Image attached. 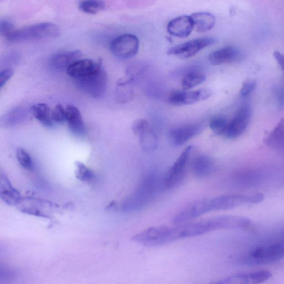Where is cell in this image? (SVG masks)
<instances>
[{"label": "cell", "mask_w": 284, "mask_h": 284, "mask_svg": "<svg viewBox=\"0 0 284 284\" xmlns=\"http://www.w3.org/2000/svg\"><path fill=\"white\" fill-rule=\"evenodd\" d=\"M243 204L240 194H232L193 202L179 211L173 218L174 224L192 221L214 211L232 209Z\"/></svg>", "instance_id": "cell-1"}, {"label": "cell", "mask_w": 284, "mask_h": 284, "mask_svg": "<svg viewBox=\"0 0 284 284\" xmlns=\"http://www.w3.org/2000/svg\"><path fill=\"white\" fill-rule=\"evenodd\" d=\"M163 176L151 172L142 178L136 188L120 204L125 212H135L143 209L164 192Z\"/></svg>", "instance_id": "cell-2"}, {"label": "cell", "mask_w": 284, "mask_h": 284, "mask_svg": "<svg viewBox=\"0 0 284 284\" xmlns=\"http://www.w3.org/2000/svg\"><path fill=\"white\" fill-rule=\"evenodd\" d=\"M60 33L56 24L44 22L14 30L6 39L10 42H25L56 38Z\"/></svg>", "instance_id": "cell-3"}, {"label": "cell", "mask_w": 284, "mask_h": 284, "mask_svg": "<svg viewBox=\"0 0 284 284\" xmlns=\"http://www.w3.org/2000/svg\"><path fill=\"white\" fill-rule=\"evenodd\" d=\"M284 258V241L258 247L250 251L244 263L251 265H264Z\"/></svg>", "instance_id": "cell-4"}, {"label": "cell", "mask_w": 284, "mask_h": 284, "mask_svg": "<svg viewBox=\"0 0 284 284\" xmlns=\"http://www.w3.org/2000/svg\"><path fill=\"white\" fill-rule=\"evenodd\" d=\"M193 149L192 145L186 147L174 163L165 173L163 176L164 191L175 188L183 180Z\"/></svg>", "instance_id": "cell-5"}, {"label": "cell", "mask_w": 284, "mask_h": 284, "mask_svg": "<svg viewBox=\"0 0 284 284\" xmlns=\"http://www.w3.org/2000/svg\"><path fill=\"white\" fill-rule=\"evenodd\" d=\"M80 90L93 98L103 95L107 86V76L103 67L90 76L76 80Z\"/></svg>", "instance_id": "cell-6"}, {"label": "cell", "mask_w": 284, "mask_h": 284, "mask_svg": "<svg viewBox=\"0 0 284 284\" xmlns=\"http://www.w3.org/2000/svg\"><path fill=\"white\" fill-rule=\"evenodd\" d=\"M140 41L136 36L123 34L113 39L110 45L111 51L117 58L128 59L136 56L139 52Z\"/></svg>", "instance_id": "cell-7"}, {"label": "cell", "mask_w": 284, "mask_h": 284, "mask_svg": "<svg viewBox=\"0 0 284 284\" xmlns=\"http://www.w3.org/2000/svg\"><path fill=\"white\" fill-rule=\"evenodd\" d=\"M215 42L216 40L212 38L195 39L170 48L167 54L182 59H189Z\"/></svg>", "instance_id": "cell-8"}, {"label": "cell", "mask_w": 284, "mask_h": 284, "mask_svg": "<svg viewBox=\"0 0 284 284\" xmlns=\"http://www.w3.org/2000/svg\"><path fill=\"white\" fill-rule=\"evenodd\" d=\"M212 92L208 89H201L196 91H175L170 93L168 102L176 106L196 103L208 99Z\"/></svg>", "instance_id": "cell-9"}, {"label": "cell", "mask_w": 284, "mask_h": 284, "mask_svg": "<svg viewBox=\"0 0 284 284\" xmlns=\"http://www.w3.org/2000/svg\"><path fill=\"white\" fill-rule=\"evenodd\" d=\"M251 111L248 106L239 109L233 119L229 122L224 136L230 139H237L245 131L251 119Z\"/></svg>", "instance_id": "cell-10"}, {"label": "cell", "mask_w": 284, "mask_h": 284, "mask_svg": "<svg viewBox=\"0 0 284 284\" xmlns=\"http://www.w3.org/2000/svg\"><path fill=\"white\" fill-rule=\"evenodd\" d=\"M272 273L267 270H261L250 273H238L229 276L217 282V284H259L268 281Z\"/></svg>", "instance_id": "cell-11"}, {"label": "cell", "mask_w": 284, "mask_h": 284, "mask_svg": "<svg viewBox=\"0 0 284 284\" xmlns=\"http://www.w3.org/2000/svg\"><path fill=\"white\" fill-rule=\"evenodd\" d=\"M203 127V125L200 123L180 125L171 129L169 133L170 139L174 145H182L200 134Z\"/></svg>", "instance_id": "cell-12"}, {"label": "cell", "mask_w": 284, "mask_h": 284, "mask_svg": "<svg viewBox=\"0 0 284 284\" xmlns=\"http://www.w3.org/2000/svg\"><path fill=\"white\" fill-rule=\"evenodd\" d=\"M102 65L91 59H80L67 68V75L75 80L86 78L98 71Z\"/></svg>", "instance_id": "cell-13"}, {"label": "cell", "mask_w": 284, "mask_h": 284, "mask_svg": "<svg viewBox=\"0 0 284 284\" xmlns=\"http://www.w3.org/2000/svg\"><path fill=\"white\" fill-rule=\"evenodd\" d=\"M193 29L192 19L187 15L181 16L173 19L167 25L169 33L179 38L188 37Z\"/></svg>", "instance_id": "cell-14"}, {"label": "cell", "mask_w": 284, "mask_h": 284, "mask_svg": "<svg viewBox=\"0 0 284 284\" xmlns=\"http://www.w3.org/2000/svg\"><path fill=\"white\" fill-rule=\"evenodd\" d=\"M241 57V52L233 46H227L214 51L209 55V61L214 66L237 61Z\"/></svg>", "instance_id": "cell-15"}, {"label": "cell", "mask_w": 284, "mask_h": 284, "mask_svg": "<svg viewBox=\"0 0 284 284\" xmlns=\"http://www.w3.org/2000/svg\"><path fill=\"white\" fill-rule=\"evenodd\" d=\"M82 54L79 50L59 53L50 60V65L53 70L57 71L67 70L71 65L82 58Z\"/></svg>", "instance_id": "cell-16"}, {"label": "cell", "mask_w": 284, "mask_h": 284, "mask_svg": "<svg viewBox=\"0 0 284 284\" xmlns=\"http://www.w3.org/2000/svg\"><path fill=\"white\" fill-rule=\"evenodd\" d=\"M66 108V122L71 131L77 136H83L86 132L82 115L74 105H68Z\"/></svg>", "instance_id": "cell-17"}, {"label": "cell", "mask_w": 284, "mask_h": 284, "mask_svg": "<svg viewBox=\"0 0 284 284\" xmlns=\"http://www.w3.org/2000/svg\"><path fill=\"white\" fill-rule=\"evenodd\" d=\"M191 168L193 173L197 177L205 178L214 172V162L212 158L208 156H198L193 160Z\"/></svg>", "instance_id": "cell-18"}, {"label": "cell", "mask_w": 284, "mask_h": 284, "mask_svg": "<svg viewBox=\"0 0 284 284\" xmlns=\"http://www.w3.org/2000/svg\"><path fill=\"white\" fill-rule=\"evenodd\" d=\"M0 195L3 201L9 205L19 203L21 199L18 190L13 187L5 174L2 173L0 180Z\"/></svg>", "instance_id": "cell-19"}, {"label": "cell", "mask_w": 284, "mask_h": 284, "mask_svg": "<svg viewBox=\"0 0 284 284\" xmlns=\"http://www.w3.org/2000/svg\"><path fill=\"white\" fill-rule=\"evenodd\" d=\"M194 29L197 32H205L212 29L216 25L215 16L208 13H197L190 15Z\"/></svg>", "instance_id": "cell-20"}, {"label": "cell", "mask_w": 284, "mask_h": 284, "mask_svg": "<svg viewBox=\"0 0 284 284\" xmlns=\"http://www.w3.org/2000/svg\"><path fill=\"white\" fill-rule=\"evenodd\" d=\"M133 82L127 77L120 80L118 82L116 96L119 102L126 103L132 101L134 97Z\"/></svg>", "instance_id": "cell-21"}, {"label": "cell", "mask_w": 284, "mask_h": 284, "mask_svg": "<svg viewBox=\"0 0 284 284\" xmlns=\"http://www.w3.org/2000/svg\"><path fill=\"white\" fill-rule=\"evenodd\" d=\"M32 115L44 126L51 127L54 122L52 118V111L45 103H37L31 107Z\"/></svg>", "instance_id": "cell-22"}, {"label": "cell", "mask_w": 284, "mask_h": 284, "mask_svg": "<svg viewBox=\"0 0 284 284\" xmlns=\"http://www.w3.org/2000/svg\"><path fill=\"white\" fill-rule=\"evenodd\" d=\"M265 142L272 148L284 150V119L270 132Z\"/></svg>", "instance_id": "cell-23"}, {"label": "cell", "mask_w": 284, "mask_h": 284, "mask_svg": "<svg viewBox=\"0 0 284 284\" xmlns=\"http://www.w3.org/2000/svg\"><path fill=\"white\" fill-rule=\"evenodd\" d=\"M27 112L22 107L14 108L4 116L1 120L2 125L10 127L21 123L26 119Z\"/></svg>", "instance_id": "cell-24"}, {"label": "cell", "mask_w": 284, "mask_h": 284, "mask_svg": "<svg viewBox=\"0 0 284 284\" xmlns=\"http://www.w3.org/2000/svg\"><path fill=\"white\" fill-rule=\"evenodd\" d=\"M206 76L200 72L190 71L186 73L182 80L183 90L187 91L204 83Z\"/></svg>", "instance_id": "cell-25"}, {"label": "cell", "mask_w": 284, "mask_h": 284, "mask_svg": "<svg viewBox=\"0 0 284 284\" xmlns=\"http://www.w3.org/2000/svg\"><path fill=\"white\" fill-rule=\"evenodd\" d=\"M139 138L140 143L142 149L145 151H153L157 149L158 139L155 132L151 127L145 130L138 137Z\"/></svg>", "instance_id": "cell-26"}, {"label": "cell", "mask_w": 284, "mask_h": 284, "mask_svg": "<svg viewBox=\"0 0 284 284\" xmlns=\"http://www.w3.org/2000/svg\"><path fill=\"white\" fill-rule=\"evenodd\" d=\"M105 3L103 0H84L80 3V9L83 13L96 14L102 11L105 8Z\"/></svg>", "instance_id": "cell-27"}, {"label": "cell", "mask_w": 284, "mask_h": 284, "mask_svg": "<svg viewBox=\"0 0 284 284\" xmlns=\"http://www.w3.org/2000/svg\"><path fill=\"white\" fill-rule=\"evenodd\" d=\"M229 122L224 117L217 116L212 118L209 122V127L215 135L221 136L225 135Z\"/></svg>", "instance_id": "cell-28"}, {"label": "cell", "mask_w": 284, "mask_h": 284, "mask_svg": "<svg viewBox=\"0 0 284 284\" xmlns=\"http://www.w3.org/2000/svg\"><path fill=\"white\" fill-rule=\"evenodd\" d=\"M19 164L21 167L26 170H31L34 167L33 161L28 153L22 148H19L16 152Z\"/></svg>", "instance_id": "cell-29"}, {"label": "cell", "mask_w": 284, "mask_h": 284, "mask_svg": "<svg viewBox=\"0 0 284 284\" xmlns=\"http://www.w3.org/2000/svg\"><path fill=\"white\" fill-rule=\"evenodd\" d=\"M147 65L142 62H136L130 65L126 70L127 78L135 81L140 75L147 70Z\"/></svg>", "instance_id": "cell-30"}, {"label": "cell", "mask_w": 284, "mask_h": 284, "mask_svg": "<svg viewBox=\"0 0 284 284\" xmlns=\"http://www.w3.org/2000/svg\"><path fill=\"white\" fill-rule=\"evenodd\" d=\"M76 167V176L78 180L82 182H90L93 179L94 174L84 164L80 162H77Z\"/></svg>", "instance_id": "cell-31"}, {"label": "cell", "mask_w": 284, "mask_h": 284, "mask_svg": "<svg viewBox=\"0 0 284 284\" xmlns=\"http://www.w3.org/2000/svg\"><path fill=\"white\" fill-rule=\"evenodd\" d=\"M52 118L54 122L62 123L66 121V108L61 104H58L52 111Z\"/></svg>", "instance_id": "cell-32"}, {"label": "cell", "mask_w": 284, "mask_h": 284, "mask_svg": "<svg viewBox=\"0 0 284 284\" xmlns=\"http://www.w3.org/2000/svg\"><path fill=\"white\" fill-rule=\"evenodd\" d=\"M150 127L148 122L144 119H139L132 124V131L135 135L139 137L141 134Z\"/></svg>", "instance_id": "cell-33"}, {"label": "cell", "mask_w": 284, "mask_h": 284, "mask_svg": "<svg viewBox=\"0 0 284 284\" xmlns=\"http://www.w3.org/2000/svg\"><path fill=\"white\" fill-rule=\"evenodd\" d=\"M257 83L253 80H248L243 84L242 87L240 91V95L243 97V98H245V97L249 96L251 94L256 88Z\"/></svg>", "instance_id": "cell-34"}, {"label": "cell", "mask_w": 284, "mask_h": 284, "mask_svg": "<svg viewBox=\"0 0 284 284\" xmlns=\"http://www.w3.org/2000/svg\"><path fill=\"white\" fill-rule=\"evenodd\" d=\"M14 27L13 24L9 21H2L0 23V31H1V35L7 38L14 31Z\"/></svg>", "instance_id": "cell-35"}, {"label": "cell", "mask_w": 284, "mask_h": 284, "mask_svg": "<svg viewBox=\"0 0 284 284\" xmlns=\"http://www.w3.org/2000/svg\"><path fill=\"white\" fill-rule=\"evenodd\" d=\"M13 74L14 71L9 68L5 69L2 71L0 74V87L2 88L5 86Z\"/></svg>", "instance_id": "cell-36"}, {"label": "cell", "mask_w": 284, "mask_h": 284, "mask_svg": "<svg viewBox=\"0 0 284 284\" xmlns=\"http://www.w3.org/2000/svg\"><path fill=\"white\" fill-rule=\"evenodd\" d=\"M274 56L284 72V55L281 52L276 51L274 52Z\"/></svg>", "instance_id": "cell-37"}]
</instances>
